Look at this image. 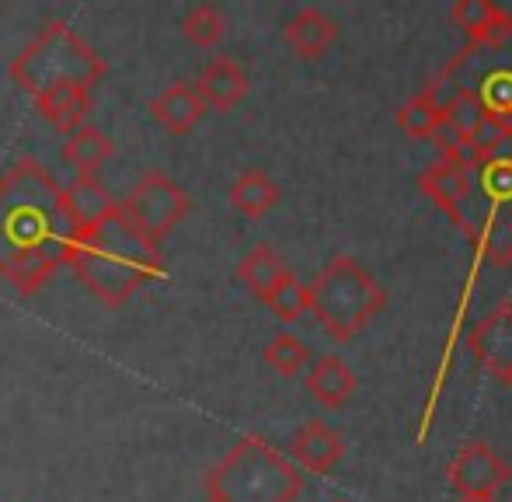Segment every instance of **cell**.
<instances>
[{"mask_svg":"<svg viewBox=\"0 0 512 502\" xmlns=\"http://www.w3.org/2000/svg\"><path fill=\"white\" fill-rule=\"evenodd\" d=\"M67 238L60 182L32 157L14 161L0 175V276L32 297L63 265Z\"/></svg>","mask_w":512,"mask_h":502,"instance_id":"cell-1","label":"cell"},{"mask_svg":"<svg viewBox=\"0 0 512 502\" xmlns=\"http://www.w3.org/2000/svg\"><path fill=\"white\" fill-rule=\"evenodd\" d=\"M63 265L108 307H122L143 283L164 276L161 245L143 238L119 210L95 227L70 231Z\"/></svg>","mask_w":512,"mask_h":502,"instance_id":"cell-2","label":"cell"},{"mask_svg":"<svg viewBox=\"0 0 512 502\" xmlns=\"http://www.w3.org/2000/svg\"><path fill=\"white\" fill-rule=\"evenodd\" d=\"M304 475L262 436H241L206 475L209 502H293Z\"/></svg>","mask_w":512,"mask_h":502,"instance_id":"cell-3","label":"cell"},{"mask_svg":"<svg viewBox=\"0 0 512 502\" xmlns=\"http://www.w3.org/2000/svg\"><path fill=\"white\" fill-rule=\"evenodd\" d=\"M105 74V56H98V49L88 46L67 21H49L7 67V77L28 95H39L56 84L91 91Z\"/></svg>","mask_w":512,"mask_h":502,"instance_id":"cell-4","label":"cell"},{"mask_svg":"<svg viewBox=\"0 0 512 502\" xmlns=\"http://www.w3.org/2000/svg\"><path fill=\"white\" fill-rule=\"evenodd\" d=\"M384 304L387 293L380 290V283L349 255H335L307 286V311H314L335 342H349L363 332Z\"/></svg>","mask_w":512,"mask_h":502,"instance_id":"cell-5","label":"cell"},{"mask_svg":"<svg viewBox=\"0 0 512 502\" xmlns=\"http://www.w3.org/2000/svg\"><path fill=\"white\" fill-rule=\"evenodd\" d=\"M192 210V199L175 178H168L164 171L150 168L133 182L129 196L119 203V213L143 234L147 241L161 245Z\"/></svg>","mask_w":512,"mask_h":502,"instance_id":"cell-6","label":"cell"},{"mask_svg":"<svg viewBox=\"0 0 512 502\" xmlns=\"http://www.w3.org/2000/svg\"><path fill=\"white\" fill-rule=\"evenodd\" d=\"M450 482L460 496H495L509 482V464L488 443H464L450 461Z\"/></svg>","mask_w":512,"mask_h":502,"instance_id":"cell-7","label":"cell"},{"mask_svg":"<svg viewBox=\"0 0 512 502\" xmlns=\"http://www.w3.org/2000/svg\"><path fill=\"white\" fill-rule=\"evenodd\" d=\"M467 346L495 380L512 384V304H499L485 314L467 335Z\"/></svg>","mask_w":512,"mask_h":502,"instance_id":"cell-8","label":"cell"},{"mask_svg":"<svg viewBox=\"0 0 512 502\" xmlns=\"http://www.w3.org/2000/svg\"><path fill=\"white\" fill-rule=\"evenodd\" d=\"M150 116H154L157 126L168 129V133L185 136L206 116V105H203V98H199L196 84L175 81V84H168L161 95L150 98Z\"/></svg>","mask_w":512,"mask_h":502,"instance_id":"cell-9","label":"cell"},{"mask_svg":"<svg viewBox=\"0 0 512 502\" xmlns=\"http://www.w3.org/2000/svg\"><path fill=\"white\" fill-rule=\"evenodd\" d=\"M290 454H293V461H297L300 468L314 471V475H328V471L342 461L345 443H342V436L328 426V422L310 419V422H304V426L297 429V433H293Z\"/></svg>","mask_w":512,"mask_h":502,"instance_id":"cell-10","label":"cell"},{"mask_svg":"<svg viewBox=\"0 0 512 502\" xmlns=\"http://www.w3.org/2000/svg\"><path fill=\"white\" fill-rule=\"evenodd\" d=\"M418 185H422V192L439 206V210H446L460 227H464V210L474 196L471 171H460L446 161H432L429 168L422 171Z\"/></svg>","mask_w":512,"mask_h":502,"instance_id":"cell-11","label":"cell"},{"mask_svg":"<svg viewBox=\"0 0 512 502\" xmlns=\"http://www.w3.org/2000/svg\"><path fill=\"white\" fill-rule=\"evenodd\" d=\"M203 98L206 109L213 112H230L244 95H248V74L234 56H216L213 63L199 74V81H192Z\"/></svg>","mask_w":512,"mask_h":502,"instance_id":"cell-12","label":"cell"},{"mask_svg":"<svg viewBox=\"0 0 512 502\" xmlns=\"http://www.w3.org/2000/svg\"><path fill=\"white\" fill-rule=\"evenodd\" d=\"M115 210H119V199H115L98 178L77 175L74 182L63 189V213H67L70 231L95 227L98 220H105L108 213H115Z\"/></svg>","mask_w":512,"mask_h":502,"instance_id":"cell-13","label":"cell"},{"mask_svg":"<svg viewBox=\"0 0 512 502\" xmlns=\"http://www.w3.org/2000/svg\"><path fill=\"white\" fill-rule=\"evenodd\" d=\"M35 98V109L46 119L56 133H74V129L88 126V112H91V91L74 88V84H56V88L39 91Z\"/></svg>","mask_w":512,"mask_h":502,"instance_id":"cell-14","label":"cell"},{"mask_svg":"<svg viewBox=\"0 0 512 502\" xmlns=\"http://www.w3.org/2000/svg\"><path fill=\"white\" fill-rule=\"evenodd\" d=\"M283 35L297 56L317 60V56H324V49L338 39V25H335V18H328V14L321 11V7H304V11H297L290 21H286Z\"/></svg>","mask_w":512,"mask_h":502,"instance_id":"cell-15","label":"cell"},{"mask_svg":"<svg viewBox=\"0 0 512 502\" xmlns=\"http://www.w3.org/2000/svg\"><path fill=\"white\" fill-rule=\"evenodd\" d=\"M450 18L453 25L460 28V32H467V39L471 42H499L502 35L512 32V21L506 18V11L495 4H488V0H457V4L450 7Z\"/></svg>","mask_w":512,"mask_h":502,"instance_id":"cell-16","label":"cell"},{"mask_svg":"<svg viewBox=\"0 0 512 502\" xmlns=\"http://www.w3.org/2000/svg\"><path fill=\"white\" fill-rule=\"evenodd\" d=\"M307 391L317 405L324 408H342L356 391V374L349 370V363L338 356H321L307 374Z\"/></svg>","mask_w":512,"mask_h":502,"instance_id":"cell-17","label":"cell"},{"mask_svg":"<svg viewBox=\"0 0 512 502\" xmlns=\"http://www.w3.org/2000/svg\"><path fill=\"white\" fill-rule=\"evenodd\" d=\"M112 154H115L112 140H108L98 126L74 129V133L67 136V143H63V161H67L70 168H77V175H88V178H98L102 164L112 161Z\"/></svg>","mask_w":512,"mask_h":502,"instance_id":"cell-18","label":"cell"},{"mask_svg":"<svg viewBox=\"0 0 512 502\" xmlns=\"http://www.w3.org/2000/svg\"><path fill=\"white\" fill-rule=\"evenodd\" d=\"M279 203V185L265 175L262 168H248L244 175H237V182L230 185V206L244 217L258 220Z\"/></svg>","mask_w":512,"mask_h":502,"instance_id":"cell-19","label":"cell"},{"mask_svg":"<svg viewBox=\"0 0 512 502\" xmlns=\"http://www.w3.org/2000/svg\"><path fill=\"white\" fill-rule=\"evenodd\" d=\"M286 265L279 262V255L272 248H265V245H258V248H251L248 255L237 262V279H241L244 286H248L251 293H255L258 300L265 304V297H269L272 290L279 286V279L286 276Z\"/></svg>","mask_w":512,"mask_h":502,"instance_id":"cell-20","label":"cell"},{"mask_svg":"<svg viewBox=\"0 0 512 502\" xmlns=\"http://www.w3.org/2000/svg\"><path fill=\"white\" fill-rule=\"evenodd\" d=\"M398 126H401V133L411 136V140H432V133L443 126V105L422 91V95L408 98V102L398 109Z\"/></svg>","mask_w":512,"mask_h":502,"instance_id":"cell-21","label":"cell"},{"mask_svg":"<svg viewBox=\"0 0 512 502\" xmlns=\"http://www.w3.org/2000/svg\"><path fill=\"white\" fill-rule=\"evenodd\" d=\"M485 119H488L485 102H481V95H478V91H471V88L457 91V95L443 105V126L453 129L457 136H464V140H471Z\"/></svg>","mask_w":512,"mask_h":502,"instance_id":"cell-22","label":"cell"},{"mask_svg":"<svg viewBox=\"0 0 512 502\" xmlns=\"http://www.w3.org/2000/svg\"><path fill=\"white\" fill-rule=\"evenodd\" d=\"M182 35L199 49H209L227 35V18L216 4H196L182 21Z\"/></svg>","mask_w":512,"mask_h":502,"instance_id":"cell-23","label":"cell"},{"mask_svg":"<svg viewBox=\"0 0 512 502\" xmlns=\"http://www.w3.org/2000/svg\"><path fill=\"white\" fill-rule=\"evenodd\" d=\"M265 307H269L279 321H286V325H290V321H300L307 314V286L300 283L293 272H286V276L279 279L276 290L265 297Z\"/></svg>","mask_w":512,"mask_h":502,"instance_id":"cell-24","label":"cell"},{"mask_svg":"<svg viewBox=\"0 0 512 502\" xmlns=\"http://www.w3.org/2000/svg\"><path fill=\"white\" fill-rule=\"evenodd\" d=\"M310 353L307 346L297 339V335H276V339L265 346V363H269L272 370H276L279 377H297L300 370L307 367Z\"/></svg>","mask_w":512,"mask_h":502,"instance_id":"cell-25","label":"cell"},{"mask_svg":"<svg viewBox=\"0 0 512 502\" xmlns=\"http://www.w3.org/2000/svg\"><path fill=\"white\" fill-rule=\"evenodd\" d=\"M432 143L439 147V161H446V164H453V168H460V171H474V168H481V154L474 150V143L471 140H464V136H457L453 129H446V126H439L436 133H432Z\"/></svg>","mask_w":512,"mask_h":502,"instance_id":"cell-26","label":"cell"},{"mask_svg":"<svg viewBox=\"0 0 512 502\" xmlns=\"http://www.w3.org/2000/svg\"><path fill=\"white\" fill-rule=\"evenodd\" d=\"M509 140H512V119H499V116H488L485 123L478 126V133L471 136L481 161H488V157H492L499 147H506Z\"/></svg>","mask_w":512,"mask_h":502,"instance_id":"cell-27","label":"cell"},{"mask_svg":"<svg viewBox=\"0 0 512 502\" xmlns=\"http://www.w3.org/2000/svg\"><path fill=\"white\" fill-rule=\"evenodd\" d=\"M481 182L485 192L495 199H512V161H492L481 164Z\"/></svg>","mask_w":512,"mask_h":502,"instance_id":"cell-28","label":"cell"},{"mask_svg":"<svg viewBox=\"0 0 512 502\" xmlns=\"http://www.w3.org/2000/svg\"><path fill=\"white\" fill-rule=\"evenodd\" d=\"M457 502H495V496H460Z\"/></svg>","mask_w":512,"mask_h":502,"instance_id":"cell-29","label":"cell"},{"mask_svg":"<svg viewBox=\"0 0 512 502\" xmlns=\"http://www.w3.org/2000/svg\"><path fill=\"white\" fill-rule=\"evenodd\" d=\"M506 227H509V234H512V213H509V217H506Z\"/></svg>","mask_w":512,"mask_h":502,"instance_id":"cell-30","label":"cell"}]
</instances>
